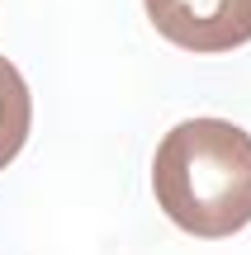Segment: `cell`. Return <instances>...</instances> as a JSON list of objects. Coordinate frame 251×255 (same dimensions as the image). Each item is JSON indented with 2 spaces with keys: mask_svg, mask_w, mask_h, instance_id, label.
<instances>
[{
  "mask_svg": "<svg viewBox=\"0 0 251 255\" xmlns=\"http://www.w3.org/2000/svg\"><path fill=\"white\" fill-rule=\"evenodd\" d=\"M152 194L190 237H237L251 222V132L228 119L176 123L152 156Z\"/></svg>",
  "mask_w": 251,
  "mask_h": 255,
  "instance_id": "cell-1",
  "label": "cell"
},
{
  "mask_svg": "<svg viewBox=\"0 0 251 255\" xmlns=\"http://www.w3.org/2000/svg\"><path fill=\"white\" fill-rule=\"evenodd\" d=\"M142 9L180 52L218 57L251 43V0H142Z\"/></svg>",
  "mask_w": 251,
  "mask_h": 255,
  "instance_id": "cell-2",
  "label": "cell"
},
{
  "mask_svg": "<svg viewBox=\"0 0 251 255\" xmlns=\"http://www.w3.org/2000/svg\"><path fill=\"white\" fill-rule=\"evenodd\" d=\"M28 128H33V95H28L19 66L0 57V170L14 165V156L24 151Z\"/></svg>",
  "mask_w": 251,
  "mask_h": 255,
  "instance_id": "cell-3",
  "label": "cell"
}]
</instances>
